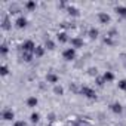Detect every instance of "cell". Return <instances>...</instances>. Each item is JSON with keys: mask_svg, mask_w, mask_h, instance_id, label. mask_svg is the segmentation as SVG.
I'll use <instances>...</instances> for the list:
<instances>
[{"mask_svg": "<svg viewBox=\"0 0 126 126\" xmlns=\"http://www.w3.org/2000/svg\"><path fill=\"white\" fill-rule=\"evenodd\" d=\"M80 94L85 96V98H88V99H96L98 96H96V92L92 89V88H89V86H80Z\"/></svg>", "mask_w": 126, "mask_h": 126, "instance_id": "1", "label": "cell"}, {"mask_svg": "<svg viewBox=\"0 0 126 126\" xmlns=\"http://www.w3.org/2000/svg\"><path fill=\"white\" fill-rule=\"evenodd\" d=\"M76 56H77V50L74 47H71V46L64 49V52H62V58H64L65 61H74Z\"/></svg>", "mask_w": 126, "mask_h": 126, "instance_id": "2", "label": "cell"}, {"mask_svg": "<svg viewBox=\"0 0 126 126\" xmlns=\"http://www.w3.org/2000/svg\"><path fill=\"white\" fill-rule=\"evenodd\" d=\"M21 50L22 52H27V53H34V49L37 47L36 46V43L33 42V40H25L24 43H21Z\"/></svg>", "mask_w": 126, "mask_h": 126, "instance_id": "3", "label": "cell"}, {"mask_svg": "<svg viewBox=\"0 0 126 126\" xmlns=\"http://www.w3.org/2000/svg\"><path fill=\"white\" fill-rule=\"evenodd\" d=\"M2 119L6 120V122L14 120V119H15V111H14L12 108H5V110L2 111Z\"/></svg>", "mask_w": 126, "mask_h": 126, "instance_id": "4", "label": "cell"}, {"mask_svg": "<svg viewBox=\"0 0 126 126\" xmlns=\"http://www.w3.org/2000/svg\"><path fill=\"white\" fill-rule=\"evenodd\" d=\"M27 24H28V21H27V18L24 16V15H21V16H18L16 19H15V27L16 28H25L27 27Z\"/></svg>", "mask_w": 126, "mask_h": 126, "instance_id": "5", "label": "cell"}, {"mask_svg": "<svg viewBox=\"0 0 126 126\" xmlns=\"http://www.w3.org/2000/svg\"><path fill=\"white\" fill-rule=\"evenodd\" d=\"M70 46H71V47H74V49L77 50L79 47H82V46H83V40H82L80 37H70Z\"/></svg>", "mask_w": 126, "mask_h": 126, "instance_id": "6", "label": "cell"}, {"mask_svg": "<svg viewBox=\"0 0 126 126\" xmlns=\"http://www.w3.org/2000/svg\"><path fill=\"white\" fill-rule=\"evenodd\" d=\"M56 40L59 43H70V37H68V34L65 31H59L56 34Z\"/></svg>", "mask_w": 126, "mask_h": 126, "instance_id": "7", "label": "cell"}, {"mask_svg": "<svg viewBox=\"0 0 126 126\" xmlns=\"http://www.w3.org/2000/svg\"><path fill=\"white\" fill-rule=\"evenodd\" d=\"M98 21H99V24H108L111 21V16L107 12H99L98 14Z\"/></svg>", "mask_w": 126, "mask_h": 126, "instance_id": "8", "label": "cell"}, {"mask_svg": "<svg viewBox=\"0 0 126 126\" xmlns=\"http://www.w3.org/2000/svg\"><path fill=\"white\" fill-rule=\"evenodd\" d=\"M46 82L55 86V85H58L59 77H58V74H55V73H47V76H46Z\"/></svg>", "mask_w": 126, "mask_h": 126, "instance_id": "9", "label": "cell"}, {"mask_svg": "<svg viewBox=\"0 0 126 126\" xmlns=\"http://www.w3.org/2000/svg\"><path fill=\"white\" fill-rule=\"evenodd\" d=\"M110 110H111L114 114H122V113H123V107H122L120 102H113V104L110 105Z\"/></svg>", "mask_w": 126, "mask_h": 126, "instance_id": "10", "label": "cell"}, {"mask_svg": "<svg viewBox=\"0 0 126 126\" xmlns=\"http://www.w3.org/2000/svg\"><path fill=\"white\" fill-rule=\"evenodd\" d=\"M102 79H104V82H105V83H111V82H114L116 76H114V73H113V71H105V73L102 74Z\"/></svg>", "mask_w": 126, "mask_h": 126, "instance_id": "11", "label": "cell"}, {"mask_svg": "<svg viewBox=\"0 0 126 126\" xmlns=\"http://www.w3.org/2000/svg\"><path fill=\"white\" fill-rule=\"evenodd\" d=\"M88 36H89L92 40L98 39V36H99V31H98V28H95V27H91V28H89V31H88Z\"/></svg>", "mask_w": 126, "mask_h": 126, "instance_id": "12", "label": "cell"}, {"mask_svg": "<svg viewBox=\"0 0 126 126\" xmlns=\"http://www.w3.org/2000/svg\"><path fill=\"white\" fill-rule=\"evenodd\" d=\"M45 50H46L45 46H37V47L34 49V56H36V58H42V56L45 55Z\"/></svg>", "mask_w": 126, "mask_h": 126, "instance_id": "13", "label": "cell"}, {"mask_svg": "<svg viewBox=\"0 0 126 126\" xmlns=\"http://www.w3.org/2000/svg\"><path fill=\"white\" fill-rule=\"evenodd\" d=\"M37 104H39V99H37L36 96H30V98L27 99V105H28L30 108H34V107H37Z\"/></svg>", "mask_w": 126, "mask_h": 126, "instance_id": "14", "label": "cell"}, {"mask_svg": "<svg viewBox=\"0 0 126 126\" xmlns=\"http://www.w3.org/2000/svg\"><path fill=\"white\" fill-rule=\"evenodd\" d=\"M67 12H68V15H71V16H79V9L74 8V6H71V5L67 6Z\"/></svg>", "mask_w": 126, "mask_h": 126, "instance_id": "15", "label": "cell"}, {"mask_svg": "<svg viewBox=\"0 0 126 126\" xmlns=\"http://www.w3.org/2000/svg\"><path fill=\"white\" fill-rule=\"evenodd\" d=\"M114 11L117 12V15H119V16L126 18V8H125V6H116V9H114Z\"/></svg>", "mask_w": 126, "mask_h": 126, "instance_id": "16", "label": "cell"}, {"mask_svg": "<svg viewBox=\"0 0 126 126\" xmlns=\"http://www.w3.org/2000/svg\"><path fill=\"white\" fill-rule=\"evenodd\" d=\"M45 47L49 49V50H53V49H55V42L50 40V39H46V42H45Z\"/></svg>", "mask_w": 126, "mask_h": 126, "instance_id": "17", "label": "cell"}, {"mask_svg": "<svg viewBox=\"0 0 126 126\" xmlns=\"http://www.w3.org/2000/svg\"><path fill=\"white\" fill-rule=\"evenodd\" d=\"M39 120H40V114L36 113V111H33V113L30 114V122H31V123H37Z\"/></svg>", "mask_w": 126, "mask_h": 126, "instance_id": "18", "label": "cell"}, {"mask_svg": "<svg viewBox=\"0 0 126 126\" xmlns=\"http://www.w3.org/2000/svg\"><path fill=\"white\" fill-rule=\"evenodd\" d=\"M36 6H37V3L34 2V0H30V2L25 3V9H28V11H34Z\"/></svg>", "mask_w": 126, "mask_h": 126, "instance_id": "19", "label": "cell"}, {"mask_svg": "<svg viewBox=\"0 0 126 126\" xmlns=\"http://www.w3.org/2000/svg\"><path fill=\"white\" fill-rule=\"evenodd\" d=\"M33 58H34V53H27V52H22V59H24L25 62H30Z\"/></svg>", "mask_w": 126, "mask_h": 126, "instance_id": "20", "label": "cell"}, {"mask_svg": "<svg viewBox=\"0 0 126 126\" xmlns=\"http://www.w3.org/2000/svg\"><path fill=\"white\" fill-rule=\"evenodd\" d=\"M8 52H9L8 45H6V43H2V46H0V53H2L3 56H6V55H8Z\"/></svg>", "mask_w": 126, "mask_h": 126, "instance_id": "21", "label": "cell"}, {"mask_svg": "<svg viewBox=\"0 0 126 126\" xmlns=\"http://www.w3.org/2000/svg\"><path fill=\"white\" fill-rule=\"evenodd\" d=\"M95 83H96V86H99V88H102V86L105 85V82H104L102 76H96V77H95Z\"/></svg>", "mask_w": 126, "mask_h": 126, "instance_id": "22", "label": "cell"}, {"mask_svg": "<svg viewBox=\"0 0 126 126\" xmlns=\"http://www.w3.org/2000/svg\"><path fill=\"white\" fill-rule=\"evenodd\" d=\"M117 86H119V89H120V91L126 92V79H122V80H119Z\"/></svg>", "mask_w": 126, "mask_h": 126, "instance_id": "23", "label": "cell"}, {"mask_svg": "<svg viewBox=\"0 0 126 126\" xmlns=\"http://www.w3.org/2000/svg\"><path fill=\"white\" fill-rule=\"evenodd\" d=\"M0 74H2L3 77L9 74V68H8V65H5V64H3L2 67H0Z\"/></svg>", "mask_w": 126, "mask_h": 126, "instance_id": "24", "label": "cell"}, {"mask_svg": "<svg viewBox=\"0 0 126 126\" xmlns=\"http://www.w3.org/2000/svg\"><path fill=\"white\" fill-rule=\"evenodd\" d=\"M53 92L56 95H64V89H62V86H58V85L53 86Z\"/></svg>", "mask_w": 126, "mask_h": 126, "instance_id": "25", "label": "cell"}, {"mask_svg": "<svg viewBox=\"0 0 126 126\" xmlns=\"http://www.w3.org/2000/svg\"><path fill=\"white\" fill-rule=\"evenodd\" d=\"M2 27H3V30H9V28H11V25H9V19H8V18L3 19V25H2Z\"/></svg>", "mask_w": 126, "mask_h": 126, "instance_id": "26", "label": "cell"}, {"mask_svg": "<svg viewBox=\"0 0 126 126\" xmlns=\"http://www.w3.org/2000/svg\"><path fill=\"white\" fill-rule=\"evenodd\" d=\"M14 126H27V123L24 120H16V122H14Z\"/></svg>", "mask_w": 126, "mask_h": 126, "instance_id": "27", "label": "cell"}, {"mask_svg": "<svg viewBox=\"0 0 126 126\" xmlns=\"http://www.w3.org/2000/svg\"><path fill=\"white\" fill-rule=\"evenodd\" d=\"M96 71H98L96 68H91V70H89V74H91V76H95V77H96Z\"/></svg>", "mask_w": 126, "mask_h": 126, "instance_id": "28", "label": "cell"}]
</instances>
